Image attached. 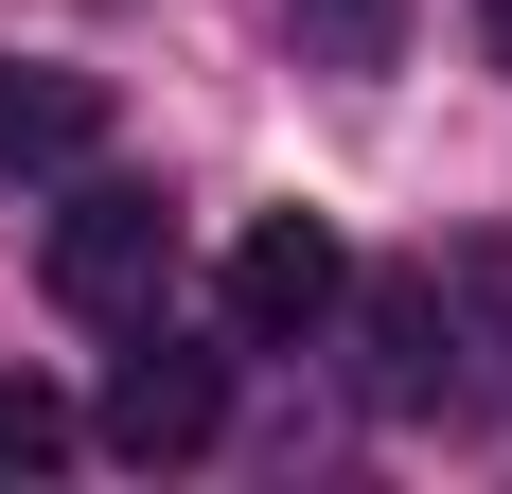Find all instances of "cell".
I'll return each mask as SVG.
<instances>
[{
	"instance_id": "cell-3",
	"label": "cell",
	"mask_w": 512,
	"mask_h": 494,
	"mask_svg": "<svg viewBox=\"0 0 512 494\" xmlns=\"http://www.w3.org/2000/svg\"><path fill=\"white\" fill-rule=\"evenodd\" d=\"M424 283H442V406L512 424V230H442Z\"/></svg>"
},
{
	"instance_id": "cell-8",
	"label": "cell",
	"mask_w": 512,
	"mask_h": 494,
	"mask_svg": "<svg viewBox=\"0 0 512 494\" xmlns=\"http://www.w3.org/2000/svg\"><path fill=\"white\" fill-rule=\"evenodd\" d=\"M301 18V53H336V71H389L407 53V0H283Z\"/></svg>"
},
{
	"instance_id": "cell-1",
	"label": "cell",
	"mask_w": 512,
	"mask_h": 494,
	"mask_svg": "<svg viewBox=\"0 0 512 494\" xmlns=\"http://www.w3.org/2000/svg\"><path fill=\"white\" fill-rule=\"evenodd\" d=\"M53 300H71V318H89V336H142L159 300H177V212L142 195V177H89V159H71V212H53Z\"/></svg>"
},
{
	"instance_id": "cell-4",
	"label": "cell",
	"mask_w": 512,
	"mask_h": 494,
	"mask_svg": "<svg viewBox=\"0 0 512 494\" xmlns=\"http://www.w3.org/2000/svg\"><path fill=\"white\" fill-rule=\"evenodd\" d=\"M336 283H354V247L318 230V212H265V230L230 247V353H301L318 318H336Z\"/></svg>"
},
{
	"instance_id": "cell-7",
	"label": "cell",
	"mask_w": 512,
	"mask_h": 494,
	"mask_svg": "<svg viewBox=\"0 0 512 494\" xmlns=\"http://www.w3.org/2000/svg\"><path fill=\"white\" fill-rule=\"evenodd\" d=\"M71 442H89V424H71V406H53L36 371H0V494H18V477H53Z\"/></svg>"
},
{
	"instance_id": "cell-2",
	"label": "cell",
	"mask_w": 512,
	"mask_h": 494,
	"mask_svg": "<svg viewBox=\"0 0 512 494\" xmlns=\"http://www.w3.org/2000/svg\"><path fill=\"white\" fill-rule=\"evenodd\" d=\"M230 442V353H195V336H124V371H106V459H212Z\"/></svg>"
},
{
	"instance_id": "cell-9",
	"label": "cell",
	"mask_w": 512,
	"mask_h": 494,
	"mask_svg": "<svg viewBox=\"0 0 512 494\" xmlns=\"http://www.w3.org/2000/svg\"><path fill=\"white\" fill-rule=\"evenodd\" d=\"M477 53H495V71H512V0H477Z\"/></svg>"
},
{
	"instance_id": "cell-5",
	"label": "cell",
	"mask_w": 512,
	"mask_h": 494,
	"mask_svg": "<svg viewBox=\"0 0 512 494\" xmlns=\"http://www.w3.org/2000/svg\"><path fill=\"white\" fill-rule=\"evenodd\" d=\"M336 318H354V371L389 424H442V283L424 265H371V283H336Z\"/></svg>"
},
{
	"instance_id": "cell-6",
	"label": "cell",
	"mask_w": 512,
	"mask_h": 494,
	"mask_svg": "<svg viewBox=\"0 0 512 494\" xmlns=\"http://www.w3.org/2000/svg\"><path fill=\"white\" fill-rule=\"evenodd\" d=\"M71 159H106V89L0 53V177H71Z\"/></svg>"
}]
</instances>
